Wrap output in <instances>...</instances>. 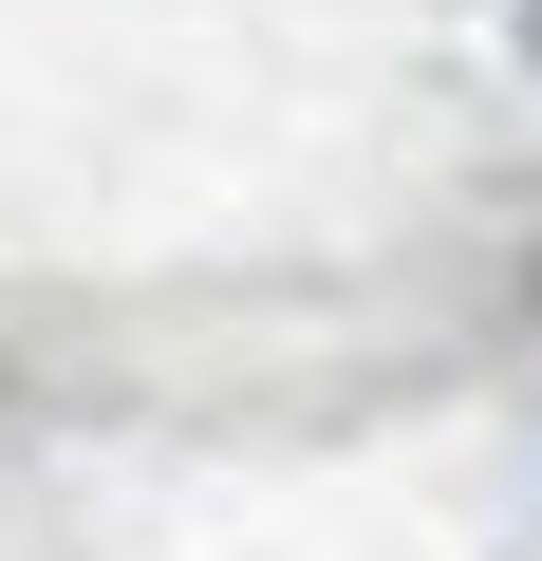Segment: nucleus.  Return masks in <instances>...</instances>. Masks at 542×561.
I'll return each mask as SVG.
<instances>
[{
  "mask_svg": "<svg viewBox=\"0 0 542 561\" xmlns=\"http://www.w3.org/2000/svg\"><path fill=\"white\" fill-rule=\"evenodd\" d=\"M523 38H542V0H523Z\"/></svg>",
  "mask_w": 542,
  "mask_h": 561,
  "instance_id": "nucleus-1",
  "label": "nucleus"
}]
</instances>
